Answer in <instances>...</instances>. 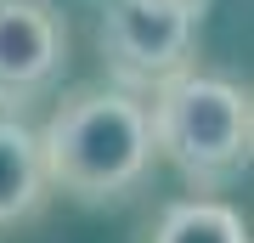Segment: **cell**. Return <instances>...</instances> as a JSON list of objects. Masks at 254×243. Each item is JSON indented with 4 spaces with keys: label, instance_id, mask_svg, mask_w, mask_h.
Segmentation results:
<instances>
[{
    "label": "cell",
    "instance_id": "6da1fadb",
    "mask_svg": "<svg viewBox=\"0 0 254 243\" xmlns=\"http://www.w3.org/2000/svg\"><path fill=\"white\" fill-rule=\"evenodd\" d=\"M153 147V113L130 90H79L46 119L40 130V164L51 192L73 204H113L147 181Z\"/></svg>",
    "mask_w": 254,
    "mask_h": 243
},
{
    "label": "cell",
    "instance_id": "7a4b0ae2",
    "mask_svg": "<svg viewBox=\"0 0 254 243\" xmlns=\"http://www.w3.org/2000/svg\"><path fill=\"white\" fill-rule=\"evenodd\" d=\"M153 147L181 170L192 187H226V181L249 164L254 142V108L249 90L215 74H175L153 96Z\"/></svg>",
    "mask_w": 254,
    "mask_h": 243
},
{
    "label": "cell",
    "instance_id": "3957f363",
    "mask_svg": "<svg viewBox=\"0 0 254 243\" xmlns=\"http://www.w3.org/2000/svg\"><path fill=\"white\" fill-rule=\"evenodd\" d=\"M203 0H108L102 11V57L125 85H164L187 68Z\"/></svg>",
    "mask_w": 254,
    "mask_h": 243
},
{
    "label": "cell",
    "instance_id": "277c9868",
    "mask_svg": "<svg viewBox=\"0 0 254 243\" xmlns=\"http://www.w3.org/2000/svg\"><path fill=\"white\" fill-rule=\"evenodd\" d=\"M68 28L51 0H0V108L17 113L63 74Z\"/></svg>",
    "mask_w": 254,
    "mask_h": 243
},
{
    "label": "cell",
    "instance_id": "5b68a950",
    "mask_svg": "<svg viewBox=\"0 0 254 243\" xmlns=\"http://www.w3.org/2000/svg\"><path fill=\"white\" fill-rule=\"evenodd\" d=\"M51 198L46 164H40V136L23 119H0V232L34 221Z\"/></svg>",
    "mask_w": 254,
    "mask_h": 243
},
{
    "label": "cell",
    "instance_id": "8992f818",
    "mask_svg": "<svg viewBox=\"0 0 254 243\" xmlns=\"http://www.w3.org/2000/svg\"><path fill=\"white\" fill-rule=\"evenodd\" d=\"M153 243H249V226L220 198H187L164 209Z\"/></svg>",
    "mask_w": 254,
    "mask_h": 243
}]
</instances>
